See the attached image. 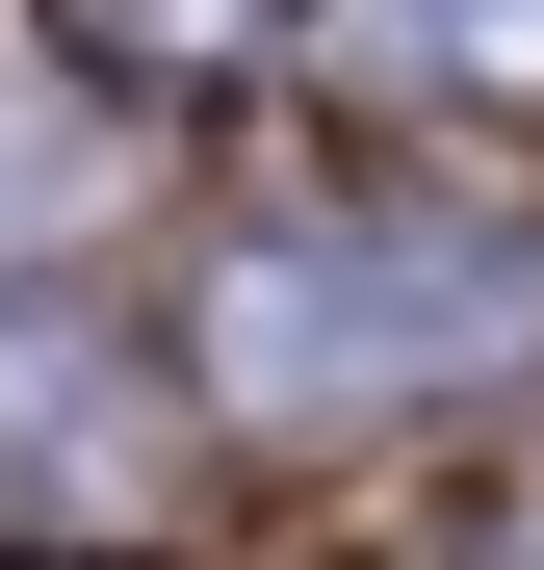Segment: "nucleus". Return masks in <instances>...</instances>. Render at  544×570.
<instances>
[{
  "mask_svg": "<svg viewBox=\"0 0 544 570\" xmlns=\"http://www.w3.org/2000/svg\"><path fill=\"white\" fill-rule=\"evenodd\" d=\"M0 519H156V363L105 312H0Z\"/></svg>",
  "mask_w": 544,
  "mask_h": 570,
  "instance_id": "obj_2",
  "label": "nucleus"
},
{
  "mask_svg": "<svg viewBox=\"0 0 544 570\" xmlns=\"http://www.w3.org/2000/svg\"><path fill=\"white\" fill-rule=\"evenodd\" d=\"M363 52L415 105H544V0H363Z\"/></svg>",
  "mask_w": 544,
  "mask_h": 570,
  "instance_id": "obj_3",
  "label": "nucleus"
},
{
  "mask_svg": "<svg viewBox=\"0 0 544 570\" xmlns=\"http://www.w3.org/2000/svg\"><path fill=\"white\" fill-rule=\"evenodd\" d=\"M52 27L105 52V78H234L259 27H286V0H52Z\"/></svg>",
  "mask_w": 544,
  "mask_h": 570,
  "instance_id": "obj_4",
  "label": "nucleus"
},
{
  "mask_svg": "<svg viewBox=\"0 0 544 570\" xmlns=\"http://www.w3.org/2000/svg\"><path fill=\"white\" fill-rule=\"evenodd\" d=\"M0 234H52V130L27 105H0Z\"/></svg>",
  "mask_w": 544,
  "mask_h": 570,
  "instance_id": "obj_5",
  "label": "nucleus"
},
{
  "mask_svg": "<svg viewBox=\"0 0 544 570\" xmlns=\"http://www.w3.org/2000/svg\"><path fill=\"white\" fill-rule=\"evenodd\" d=\"M544 337V234H441V208H259L181 285V363L234 415H389Z\"/></svg>",
  "mask_w": 544,
  "mask_h": 570,
  "instance_id": "obj_1",
  "label": "nucleus"
}]
</instances>
